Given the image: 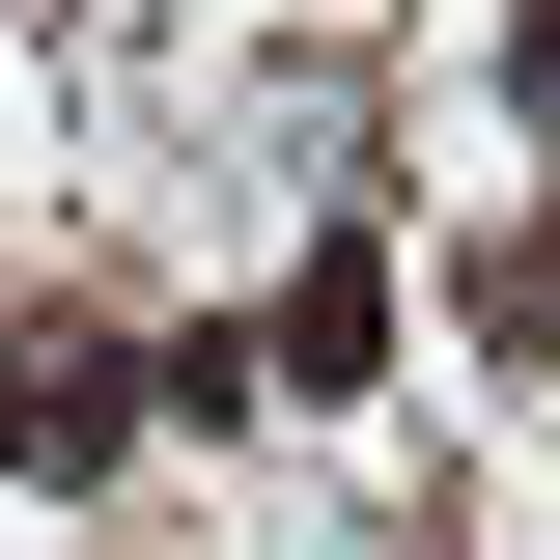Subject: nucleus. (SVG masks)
Masks as SVG:
<instances>
[{
  "mask_svg": "<svg viewBox=\"0 0 560 560\" xmlns=\"http://www.w3.org/2000/svg\"><path fill=\"white\" fill-rule=\"evenodd\" d=\"M448 308H477V364H560V253H533V224H477V253H448Z\"/></svg>",
  "mask_w": 560,
  "mask_h": 560,
  "instance_id": "nucleus-1",
  "label": "nucleus"
},
{
  "mask_svg": "<svg viewBox=\"0 0 560 560\" xmlns=\"http://www.w3.org/2000/svg\"><path fill=\"white\" fill-rule=\"evenodd\" d=\"M477 57H504V113H560V0H504V28H477Z\"/></svg>",
  "mask_w": 560,
  "mask_h": 560,
  "instance_id": "nucleus-2",
  "label": "nucleus"
}]
</instances>
